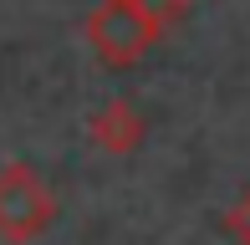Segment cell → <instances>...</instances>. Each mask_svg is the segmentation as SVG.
Here are the masks:
<instances>
[{
    "instance_id": "5",
    "label": "cell",
    "mask_w": 250,
    "mask_h": 245,
    "mask_svg": "<svg viewBox=\"0 0 250 245\" xmlns=\"http://www.w3.org/2000/svg\"><path fill=\"white\" fill-rule=\"evenodd\" d=\"M143 10H148V16L158 20V31H174L179 20L189 16V0H138Z\"/></svg>"
},
{
    "instance_id": "2",
    "label": "cell",
    "mask_w": 250,
    "mask_h": 245,
    "mask_svg": "<svg viewBox=\"0 0 250 245\" xmlns=\"http://www.w3.org/2000/svg\"><path fill=\"white\" fill-rule=\"evenodd\" d=\"M56 215H62V204L31 163H5L0 169V240L5 245L41 240L56 225Z\"/></svg>"
},
{
    "instance_id": "1",
    "label": "cell",
    "mask_w": 250,
    "mask_h": 245,
    "mask_svg": "<svg viewBox=\"0 0 250 245\" xmlns=\"http://www.w3.org/2000/svg\"><path fill=\"white\" fill-rule=\"evenodd\" d=\"M82 36H87V46L97 51L102 66L128 72V66H138L158 46L164 31H158V20L138 5V0H97V5L87 10Z\"/></svg>"
},
{
    "instance_id": "3",
    "label": "cell",
    "mask_w": 250,
    "mask_h": 245,
    "mask_svg": "<svg viewBox=\"0 0 250 245\" xmlns=\"http://www.w3.org/2000/svg\"><path fill=\"white\" fill-rule=\"evenodd\" d=\"M87 133H92V143L102 153H112V159H123V153H133L143 138H148V118H143L138 102H128V97H112V102H102L92 118H87Z\"/></svg>"
},
{
    "instance_id": "4",
    "label": "cell",
    "mask_w": 250,
    "mask_h": 245,
    "mask_svg": "<svg viewBox=\"0 0 250 245\" xmlns=\"http://www.w3.org/2000/svg\"><path fill=\"white\" fill-rule=\"evenodd\" d=\"M225 235H230L235 245H250V189H240L235 204L225 209Z\"/></svg>"
}]
</instances>
